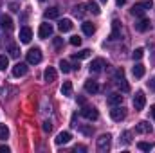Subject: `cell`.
Masks as SVG:
<instances>
[{
  "label": "cell",
  "mask_w": 155,
  "mask_h": 153,
  "mask_svg": "<svg viewBox=\"0 0 155 153\" xmlns=\"http://www.w3.org/2000/svg\"><path fill=\"white\" fill-rule=\"evenodd\" d=\"M146 9H152V0H144V2L135 4V5L130 9V13H132L134 16H144Z\"/></svg>",
  "instance_id": "1"
},
{
  "label": "cell",
  "mask_w": 155,
  "mask_h": 153,
  "mask_svg": "<svg viewBox=\"0 0 155 153\" xmlns=\"http://www.w3.org/2000/svg\"><path fill=\"white\" fill-rule=\"evenodd\" d=\"M112 148V137L108 133H103L99 139H97V151L99 153H107Z\"/></svg>",
  "instance_id": "2"
},
{
  "label": "cell",
  "mask_w": 155,
  "mask_h": 153,
  "mask_svg": "<svg viewBox=\"0 0 155 153\" xmlns=\"http://www.w3.org/2000/svg\"><path fill=\"white\" fill-rule=\"evenodd\" d=\"M114 81H116V85L121 88V92H128L130 90V85L126 83V79H124V70L123 69H117L116 74H114Z\"/></svg>",
  "instance_id": "3"
},
{
  "label": "cell",
  "mask_w": 155,
  "mask_h": 153,
  "mask_svg": "<svg viewBox=\"0 0 155 153\" xmlns=\"http://www.w3.org/2000/svg\"><path fill=\"white\" fill-rule=\"evenodd\" d=\"M81 115H83L85 119H88V121H97L99 112H97V108H94V106L83 105V108H81Z\"/></svg>",
  "instance_id": "4"
},
{
  "label": "cell",
  "mask_w": 155,
  "mask_h": 153,
  "mask_svg": "<svg viewBox=\"0 0 155 153\" xmlns=\"http://www.w3.org/2000/svg\"><path fill=\"white\" fill-rule=\"evenodd\" d=\"M41 50H40L38 47H35V49H31L29 52H27V63H31V65H36L41 61Z\"/></svg>",
  "instance_id": "5"
},
{
  "label": "cell",
  "mask_w": 155,
  "mask_h": 153,
  "mask_svg": "<svg viewBox=\"0 0 155 153\" xmlns=\"http://www.w3.org/2000/svg\"><path fill=\"white\" fill-rule=\"evenodd\" d=\"M110 117H112L116 122L123 121V119L126 117V108H123L121 105H119V106H112V110H110Z\"/></svg>",
  "instance_id": "6"
},
{
  "label": "cell",
  "mask_w": 155,
  "mask_h": 153,
  "mask_svg": "<svg viewBox=\"0 0 155 153\" xmlns=\"http://www.w3.org/2000/svg\"><path fill=\"white\" fill-rule=\"evenodd\" d=\"M144 105H146V96H144V92H135V96H134V108L135 110H143L144 108Z\"/></svg>",
  "instance_id": "7"
},
{
  "label": "cell",
  "mask_w": 155,
  "mask_h": 153,
  "mask_svg": "<svg viewBox=\"0 0 155 153\" xmlns=\"http://www.w3.org/2000/svg\"><path fill=\"white\" fill-rule=\"evenodd\" d=\"M0 27L4 29V31H7V33H11L13 31V20H11V16L9 15H2L0 16Z\"/></svg>",
  "instance_id": "8"
},
{
  "label": "cell",
  "mask_w": 155,
  "mask_h": 153,
  "mask_svg": "<svg viewBox=\"0 0 155 153\" xmlns=\"http://www.w3.org/2000/svg\"><path fill=\"white\" fill-rule=\"evenodd\" d=\"M103 67H107L105 60H103V58H96V60L90 63V67H88V69H90V72H94V74H96V72H101V70H103Z\"/></svg>",
  "instance_id": "9"
},
{
  "label": "cell",
  "mask_w": 155,
  "mask_h": 153,
  "mask_svg": "<svg viewBox=\"0 0 155 153\" xmlns=\"http://www.w3.org/2000/svg\"><path fill=\"white\" fill-rule=\"evenodd\" d=\"M27 74V63H16L13 67V76L15 77H22Z\"/></svg>",
  "instance_id": "10"
},
{
  "label": "cell",
  "mask_w": 155,
  "mask_h": 153,
  "mask_svg": "<svg viewBox=\"0 0 155 153\" xmlns=\"http://www.w3.org/2000/svg\"><path fill=\"white\" fill-rule=\"evenodd\" d=\"M52 34V25L51 24H41L40 25V31H38V36L41 40H45V38H49Z\"/></svg>",
  "instance_id": "11"
},
{
  "label": "cell",
  "mask_w": 155,
  "mask_h": 153,
  "mask_svg": "<svg viewBox=\"0 0 155 153\" xmlns=\"http://www.w3.org/2000/svg\"><path fill=\"white\" fill-rule=\"evenodd\" d=\"M31 38H33V31H31V27H22L20 29V41L22 43H29L31 41Z\"/></svg>",
  "instance_id": "12"
},
{
  "label": "cell",
  "mask_w": 155,
  "mask_h": 153,
  "mask_svg": "<svg viewBox=\"0 0 155 153\" xmlns=\"http://www.w3.org/2000/svg\"><path fill=\"white\" fill-rule=\"evenodd\" d=\"M121 38V22L119 20H114L112 22V33H110V40H119Z\"/></svg>",
  "instance_id": "13"
},
{
  "label": "cell",
  "mask_w": 155,
  "mask_h": 153,
  "mask_svg": "<svg viewBox=\"0 0 155 153\" xmlns=\"http://www.w3.org/2000/svg\"><path fill=\"white\" fill-rule=\"evenodd\" d=\"M85 92H88V94H97V92H99V85H97V81H94V79L85 81Z\"/></svg>",
  "instance_id": "14"
},
{
  "label": "cell",
  "mask_w": 155,
  "mask_h": 153,
  "mask_svg": "<svg viewBox=\"0 0 155 153\" xmlns=\"http://www.w3.org/2000/svg\"><path fill=\"white\" fill-rule=\"evenodd\" d=\"M43 77H45V81H47V83H54V81H56V77H58L56 69H54V67H47V69H45V72H43Z\"/></svg>",
  "instance_id": "15"
},
{
  "label": "cell",
  "mask_w": 155,
  "mask_h": 153,
  "mask_svg": "<svg viewBox=\"0 0 155 153\" xmlns=\"http://www.w3.org/2000/svg\"><path fill=\"white\" fill-rule=\"evenodd\" d=\"M150 27H152V24H150V20H146V18H141V20L135 24V31H139V33H146Z\"/></svg>",
  "instance_id": "16"
},
{
  "label": "cell",
  "mask_w": 155,
  "mask_h": 153,
  "mask_svg": "<svg viewBox=\"0 0 155 153\" xmlns=\"http://www.w3.org/2000/svg\"><path fill=\"white\" fill-rule=\"evenodd\" d=\"M107 103H108V105H110V106H119V105H121V103H123V96H121V94H110V96H108V97H107Z\"/></svg>",
  "instance_id": "17"
},
{
  "label": "cell",
  "mask_w": 155,
  "mask_h": 153,
  "mask_svg": "<svg viewBox=\"0 0 155 153\" xmlns=\"http://www.w3.org/2000/svg\"><path fill=\"white\" fill-rule=\"evenodd\" d=\"M58 29H60L61 33H69V31H72V20H69V18H63V20H60V24H58Z\"/></svg>",
  "instance_id": "18"
},
{
  "label": "cell",
  "mask_w": 155,
  "mask_h": 153,
  "mask_svg": "<svg viewBox=\"0 0 155 153\" xmlns=\"http://www.w3.org/2000/svg\"><path fill=\"white\" fill-rule=\"evenodd\" d=\"M71 139H72V135H71L69 132H61V133H58V137H56L54 141H56L58 146H61V144H67Z\"/></svg>",
  "instance_id": "19"
},
{
  "label": "cell",
  "mask_w": 155,
  "mask_h": 153,
  "mask_svg": "<svg viewBox=\"0 0 155 153\" xmlns=\"http://www.w3.org/2000/svg\"><path fill=\"white\" fill-rule=\"evenodd\" d=\"M135 132H137V133H150V132H152V126H150L148 121H141V122L135 126Z\"/></svg>",
  "instance_id": "20"
},
{
  "label": "cell",
  "mask_w": 155,
  "mask_h": 153,
  "mask_svg": "<svg viewBox=\"0 0 155 153\" xmlns=\"http://www.w3.org/2000/svg\"><path fill=\"white\" fill-rule=\"evenodd\" d=\"M43 16L47 18V20H52V18H58L60 16V7H49L45 13H43Z\"/></svg>",
  "instance_id": "21"
},
{
  "label": "cell",
  "mask_w": 155,
  "mask_h": 153,
  "mask_svg": "<svg viewBox=\"0 0 155 153\" xmlns=\"http://www.w3.org/2000/svg\"><path fill=\"white\" fill-rule=\"evenodd\" d=\"M81 29H83V33H85L87 36H92V34L96 33V27H94L90 22H83V24H81Z\"/></svg>",
  "instance_id": "22"
},
{
  "label": "cell",
  "mask_w": 155,
  "mask_h": 153,
  "mask_svg": "<svg viewBox=\"0 0 155 153\" xmlns=\"http://www.w3.org/2000/svg\"><path fill=\"white\" fill-rule=\"evenodd\" d=\"M132 72H134V76H135V77H143V76H144V72H146V69H144V65H143V63H135Z\"/></svg>",
  "instance_id": "23"
},
{
  "label": "cell",
  "mask_w": 155,
  "mask_h": 153,
  "mask_svg": "<svg viewBox=\"0 0 155 153\" xmlns=\"http://www.w3.org/2000/svg\"><path fill=\"white\" fill-rule=\"evenodd\" d=\"M61 94H63V96H72V83H71V81H63V85H61Z\"/></svg>",
  "instance_id": "24"
},
{
  "label": "cell",
  "mask_w": 155,
  "mask_h": 153,
  "mask_svg": "<svg viewBox=\"0 0 155 153\" xmlns=\"http://www.w3.org/2000/svg\"><path fill=\"white\" fill-rule=\"evenodd\" d=\"M88 56H90V50H88V49H83V50L72 54V60H85V58H88Z\"/></svg>",
  "instance_id": "25"
},
{
  "label": "cell",
  "mask_w": 155,
  "mask_h": 153,
  "mask_svg": "<svg viewBox=\"0 0 155 153\" xmlns=\"http://www.w3.org/2000/svg\"><path fill=\"white\" fill-rule=\"evenodd\" d=\"M87 7H88V13H92V15H99V13H101L99 5H97L96 2H88V4H87Z\"/></svg>",
  "instance_id": "26"
},
{
  "label": "cell",
  "mask_w": 155,
  "mask_h": 153,
  "mask_svg": "<svg viewBox=\"0 0 155 153\" xmlns=\"http://www.w3.org/2000/svg\"><path fill=\"white\" fill-rule=\"evenodd\" d=\"M60 70H61L63 74H69V72L72 70V67L69 65V61H65V60H61V61H60Z\"/></svg>",
  "instance_id": "27"
},
{
  "label": "cell",
  "mask_w": 155,
  "mask_h": 153,
  "mask_svg": "<svg viewBox=\"0 0 155 153\" xmlns=\"http://www.w3.org/2000/svg\"><path fill=\"white\" fill-rule=\"evenodd\" d=\"M137 148H139L141 151H152V150H153V142H139Z\"/></svg>",
  "instance_id": "28"
},
{
  "label": "cell",
  "mask_w": 155,
  "mask_h": 153,
  "mask_svg": "<svg viewBox=\"0 0 155 153\" xmlns=\"http://www.w3.org/2000/svg\"><path fill=\"white\" fill-rule=\"evenodd\" d=\"M119 141H121V144H130L132 142V132H124Z\"/></svg>",
  "instance_id": "29"
},
{
  "label": "cell",
  "mask_w": 155,
  "mask_h": 153,
  "mask_svg": "<svg viewBox=\"0 0 155 153\" xmlns=\"http://www.w3.org/2000/svg\"><path fill=\"white\" fill-rule=\"evenodd\" d=\"M7 137H9V128H7L5 124H0V139L5 141Z\"/></svg>",
  "instance_id": "30"
},
{
  "label": "cell",
  "mask_w": 155,
  "mask_h": 153,
  "mask_svg": "<svg viewBox=\"0 0 155 153\" xmlns=\"http://www.w3.org/2000/svg\"><path fill=\"white\" fill-rule=\"evenodd\" d=\"M7 65H9V58L5 54H0V70H5Z\"/></svg>",
  "instance_id": "31"
},
{
  "label": "cell",
  "mask_w": 155,
  "mask_h": 153,
  "mask_svg": "<svg viewBox=\"0 0 155 153\" xmlns=\"http://www.w3.org/2000/svg\"><path fill=\"white\" fill-rule=\"evenodd\" d=\"M76 128H79V132L81 133H85V135H92V126H83V124H79V126H76Z\"/></svg>",
  "instance_id": "32"
},
{
  "label": "cell",
  "mask_w": 155,
  "mask_h": 153,
  "mask_svg": "<svg viewBox=\"0 0 155 153\" xmlns=\"http://www.w3.org/2000/svg\"><path fill=\"white\" fill-rule=\"evenodd\" d=\"M9 54H11L13 58H18V56H20V50H18V47L11 43V45H9Z\"/></svg>",
  "instance_id": "33"
},
{
  "label": "cell",
  "mask_w": 155,
  "mask_h": 153,
  "mask_svg": "<svg viewBox=\"0 0 155 153\" xmlns=\"http://www.w3.org/2000/svg\"><path fill=\"white\" fill-rule=\"evenodd\" d=\"M143 56H144V49H141V47H139V49H135V50H134V54H132V58H134V60H141Z\"/></svg>",
  "instance_id": "34"
},
{
  "label": "cell",
  "mask_w": 155,
  "mask_h": 153,
  "mask_svg": "<svg viewBox=\"0 0 155 153\" xmlns=\"http://www.w3.org/2000/svg\"><path fill=\"white\" fill-rule=\"evenodd\" d=\"M85 7H87V4L76 5V7H74V15H76V16H83V15H85V11H83V9H85Z\"/></svg>",
  "instance_id": "35"
},
{
  "label": "cell",
  "mask_w": 155,
  "mask_h": 153,
  "mask_svg": "<svg viewBox=\"0 0 155 153\" xmlns=\"http://www.w3.org/2000/svg\"><path fill=\"white\" fill-rule=\"evenodd\" d=\"M71 43H72L74 47H79V45H81V38H79V36H72V38H71Z\"/></svg>",
  "instance_id": "36"
},
{
  "label": "cell",
  "mask_w": 155,
  "mask_h": 153,
  "mask_svg": "<svg viewBox=\"0 0 155 153\" xmlns=\"http://www.w3.org/2000/svg\"><path fill=\"white\" fill-rule=\"evenodd\" d=\"M9 9H11L13 13H18V11H20V5H18L16 2H11V4H9Z\"/></svg>",
  "instance_id": "37"
},
{
  "label": "cell",
  "mask_w": 155,
  "mask_h": 153,
  "mask_svg": "<svg viewBox=\"0 0 155 153\" xmlns=\"http://www.w3.org/2000/svg\"><path fill=\"white\" fill-rule=\"evenodd\" d=\"M51 130H52V124H51V121H45V122H43V132H47V133H49Z\"/></svg>",
  "instance_id": "38"
},
{
  "label": "cell",
  "mask_w": 155,
  "mask_h": 153,
  "mask_svg": "<svg viewBox=\"0 0 155 153\" xmlns=\"http://www.w3.org/2000/svg\"><path fill=\"white\" fill-rule=\"evenodd\" d=\"M74 151L85 153V151H87V146H83V144H76V146H74Z\"/></svg>",
  "instance_id": "39"
},
{
  "label": "cell",
  "mask_w": 155,
  "mask_h": 153,
  "mask_svg": "<svg viewBox=\"0 0 155 153\" xmlns=\"http://www.w3.org/2000/svg\"><path fill=\"white\" fill-rule=\"evenodd\" d=\"M61 45H63V40L61 38H54V47H56V49H61Z\"/></svg>",
  "instance_id": "40"
},
{
  "label": "cell",
  "mask_w": 155,
  "mask_h": 153,
  "mask_svg": "<svg viewBox=\"0 0 155 153\" xmlns=\"http://www.w3.org/2000/svg\"><path fill=\"white\" fill-rule=\"evenodd\" d=\"M78 103H79L81 106H83V105H87V101H85V97H83V96H78Z\"/></svg>",
  "instance_id": "41"
},
{
  "label": "cell",
  "mask_w": 155,
  "mask_h": 153,
  "mask_svg": "<svg viewBox=\"0 0 155 153\" xmlns=\"http://www.w3.org/2000/svg\"><path fill=\"white\" fill-rule=\"evenodd\" d=\"M148 86H150L152 90H155V77L152 79V81H150V83H148Z\"/></svg>",
  "instance_id": "42"
},
{
  "label": "cell",
  "mask_w": 155,
  "mask_h": 153,
  "mask_svg": "<svg viewBox=\"0 0 155 153\" xmlns=\"http://www.w3.org/2000/svg\"><path fill=\"white\" fill-rule=\"evenodd\" d=\"M150 114H152V117H153V119H155V105H153V106H152V108H150Z\"/></svg>",
  "instance_id": "43"
},
{
  "label": "cell",
  "mask_w": 155,
  "mask_h": 153,
  "mask_svg": "<svg viewBox=\"0 0 155 153\" xmlns=\"http://www.w3.org/2000/svg\"><path fill=\"white\" fill-rule=\"evenodd\" d=\"M0 151H5V153H7V151H9V148H7V146H0Z\"/></svg>",
  "instance_id": "44"
},
{
  "label": "cell",
  "mask_w": 155,
  "mask_h": 153,
  "mask_svg": "<svg viewBox=\"0 0 155 153\" xmlns=\"http://www.w3.org/2000/svg\"><path fill=\"white\" fill-rule=\"evenodd\" d=\"M117 2V5H124V4H126V0H116Z\"/></svg>",
  "instance_id": "45"
},
{
  "label": "cell",
  "mask_w": 155,
  "mask_h": 153,
  "mask_svg": "<svg viewBox=\"0 0 155 153\" xmlns=\"http://www.w3.org/2000/svg\"><path fill=\"white\" fill-rule=\"evenodd\" d=\"M101 2H107V0H101Z\"/></svg>",
  "instance_id": "46"
},
{
  "label": "cell",
  "mask_w": 155,
  "mask_h": 153,
  "mask_svg": "<svg viewBox=\"0 0 155 153\" xmlns=\"http://www.w3.org/2000/svg\"><path fill=\"white\" fill-rule=\"evenodd\" d=\"M40 2H45V0H40Z\"/></svg>",
  "instance_id": "47"
}]
</instances>
